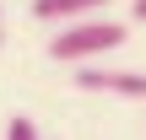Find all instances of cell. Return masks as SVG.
<instances>
[{
	"instance_id": "6da1fadb",
	"label": "cell",
	"mask_w": 146,
	"mask_h": 140,
	"mask_svg": "<svg viewBox=\"0 0 146 140\" xmlns=\"http://www.w3.org/2000/svg\"><path fill=\"white\" fill-rule=\"evenodd\" d=\"M125 22H108V16H87V22H70V27H60L54 38H49V59L54 65H92V59H103L108 49H119L125 43Z\"/></svg>"
},
{
	"instance_id": "3957f363",
	"label": "cell",
	"mask_w": 146,
	"mask_h": 140,
	"mask_svg": "<svg viewBox=\"0 0 146 140\" xmlns=\"http://www.w3.org/2000/svg\"><path fill=\"white\" fill-rule=\"evenodd\" d=\"M92 11H108V0H33V16L38 22H54V27L87 22Z\"/></svg>"
},
{
	"instance_id": "277c9868",
	"label": "cell",
	"mask_w": 146,
	"mask_h": 140,
	"mask_svg": "<svg viewBox=\"0 0 146 140\" xmlns=\"http://www.w3.org/2000/svg\"><path fill=\"white\" fill-rule=\"evenodd\" d=\"M5 140H43V135H38V124H33L27 113H16V119L5 124Z\"/></svg>"
},
{
	"instance_id": "7a4b0ae2",
	"label": "cell",
	"mask_w": 146,
	"mask_h": 140,
	"mask_svg": "<svg viewBox=\"0 0 146 140\" xmlns=\"http://www.w3.org/2000/svg\"><path fill=\"white\" fill-rule=\"evenodd\" d=\"M76 86H81V92H103V97H130V103H146V76H141V70L76 65Z\"/></svg>"
}]
</instances>
